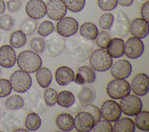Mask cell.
Wrapping results in <instances>:
<instances>
[{"label": "cell", "instance_id": "obj_38", "mask_svg": "<svg viewBox=\"0 0 149 132\" xmlns=\"http://www.w3.org/2000/svg\"><path fill=\"white\" fill-rule=\"evenodd\" d=\"M91 131L93 132H111L112 131V125L110 122L105 119H100L95 123Z\"/></svg>", "mask_w": 149, "mask_h": 132}, {"label": "cell", "instance_id": "obj_22", "mask_svg": "<svg viewBox=\"0 0 149 132\" xmlns=\"http://www.w3.org/2000/svg\"><path fill=\"white\" fill-rule=\"evenodd\" d=\"M112 131L114 132H134L135 125L132 119L127 117H119L114 122Z\"/></svg>", "mask_w": 149, "mask_h": 132}, {"label": "cell", "instance_id": "obj_32", "mask_svg": "<svg viewBox=\"0 0 149 132\" xmlns=\"http://www.w3.org/2000/svg\"><path fill=\"white\" fill-rule=\"evenodd\" d=\"M38 22L36 19L27 18L25 19L20 25V30L26 35H30L34 33L37 28Z\"/></svg>", "mask_w": 149, "mask_h": 132}, {"label": "cell", "instance_id": "obj_1", "mask_svg": "<svg viewBox=\"0 0 149 132\" xmlns=\"http://www.w3.org/2000/svg\"><path fill=\"white\" fill-rule=\"evenodd\" d=\"M65 40V48L73 59L79 62L87 60L93 51L92 44L79 35H73Z\"/></svg>", "mask_w": 149, "mask_h": 132}, {"label": "cell", "instance_id": "obj_49", "mask_svg": "<svg viewBox=\"0 0 149 132\" xmlns=\"http://www.w3.org/2000/svg\"><path fill=\"white\" fill-rule=\"evenodd\" d=\"M13 131H29L27 130H26L23 128H19V129H16V130H13Z\"/></svg>", "mask_w": 149, "mask_h": 132}, {"label": "cell", "instance_id": "obj_21", "mask_svg": "<svg viewBox=\"0 0 149 132\" xmlns=\"http://www.w3.org/2000/svg\"><path fill=\"white\" fill-rule=\"evenodd\" d=\"M55 123L58 129L62 131H70L74 128L73 117L68 113L59 114L56 117Z\"/></svg>", "mask_w": 149, "mask_h": 132}, {"label": "cell", "instance_id": "obj_12", "mask_svg": "<svg viewBox=\"0 0 149 132\" xmlns=\"http://www.w3.org/2000/svg\"><path fill=\"white\" fill-rule=\"evenodd\" d=\"M74 127L79 132H88L91 131L95 121L93 116L87 111H79L73 118Z\"/></svg>", "mask_w": 149, "mask_h": 132}, {"label": "cell", "instance_id": "obj_50", "mask_svg": "<svg viewBox=\"0 0 149 132\" xmlns=\"http://www.w3.org/2000/svg\"><path fill=\"white\" fill-rule=\"evenodd\" d=\"M139 2H140V3H144V2H145L146 1H148V0H137Z\"/></svg>", "mask_w": 149, "mask_h": 132}, {"label": "cell", "instance_id": "obj_4", "mask_svg": "<svg viewBox=\"0 0 149 132\" xmlns=\"http://www.w3.org/2000/svg\"><path fill=\"white\" fill-rule=\"evenodd\" d=\"M45 41V53L50 57H55L61 53L65 48L64 37L57 32H52L47 36Z\"/></svg>", "mask_w": 149, "mask_h": 132}, {"label": "cell", "instance_id": "obj_19", "mask_svg": "<svg viewBox=\"0 0 149 132\" xmlns=\"http://www.w3.org/2000/svg\"><path fill=\"white\" fill-rule=\"evenodd\" d=\"M74 76L73 70L66 66L58 67L55 72V79L58 84L65 86L73 81Z\"/></svg>", "mask_w": 149, "mask_h": 132}, {"label": "cell", "instance_id": "obj_51", "mask_svg": "<svg viewBox=\"0 0 149 132\" xmlns=\"http://www.w3.org/2000/svg\"><path fill=\"white\" fill-rule=\"evenodd\" d=\"M0 74H1V69H0Z\"/></svg>", "mask_w": 149, "mask_h": 132}, {"label": "cell", "instance_id": "obj_5", "mask_svg": "<svg viewBox=\"0 0 149 132\" xmlns=\"http://www.w3.org/2000/svg\"><path fill=\"white\" fill-rule=\"evenodd\" d=\"M130 84L125 79H113L106 87L107 95L113 99H120L130 94Z\"/></svg>", "mask_w": 149, "mask_h": 132}, {"label": "cell", "instance_id": "obj_10", "mask_svg": "<svg viewBox=\"0 0 149 132\" xmlns=\"http://www.w3.org/2000/svg\"><path fill=\"white\" fill-rule=\"evenodd\" d=\"M79 23L72 17L66 16L59 19L56 23V32L63 37H69L74 35L78 30Z\"/></svg>", "mask_w": 149, "mask_h": 132}, {"label": "cell", "instance_id": "obj_34", "mask_svg": "<svg viewBox=\"0 0 149 132\" xmlns=\"http://www.w3.org/2000/svg\"><path fill=\"white\" fill-rule=\"evenodd\" d=\"M67 9L72 12L77 13L83 9L86 0H63Z\"/></svg>", "mask_w": 149, "mask_h": 132}, {"label": "cell", "instance_id": "obj_40", "mask_svg": "<svg viewBox=\"0 0 149 132\" xmlns=\"http://www.w3.org/2000/svg\"><path fill=\"white\" fill-rule=\"evenodd\" d=\"M79 110L87 111L89 113H90L93 116L95 123L100 120L101 118L100 109L97 106L93 105L91 104L82 105Z\"/></svg>", "mask_w": 149, "mask_h": 132}, {"label": "cell", "instance_id": "obj_28", "mask_svg": "<svg viewBox=\"0 0 149 132\" xmlns=\"http://www.w3.org/2000/svg\"><path fill=\"white\" fill-rule=\"evenodd\" d=\"M41 120L36 112H30L26 117L24 126L28 131H34L37 130L41 126Z\"/></svg>", "mask_w": 149, "mask_h": 132}, {"label": "cell", "instance_id": "obj_23", "mask_svg": "<svg viewBox=\"0 0 149 132\" xmlns=\"http://www.w3.org/2000/svg\"><path fill=\"white\" fill-rule=\"evenodd\" d=\"M98 33L97 26L90 22L82 23L79 28V34L83 38L87 40H94Z\"/></svg>", "mask_w": 149, "mask_h": 132}, {"label": "cell", "instance_id": "obj_7", "mask_svg": "<svg viewBox=\"0 0 149 132\" xmlns=\"http://www.w3.org/2000/svg\"><path fill=\"white\" fill-rule=\"evenodd\" d=\"M9 82L14 91L17 92L23 93L31 87L32 79L28 73L22 70H18L11 74Z\"/></svg>", "mask_w": 149, "mask_h": 132}, {"label": "cell", "instance_id": "obj_15", "mask_svg": "<svg viewBox=\"0 0 149 132\" xmlns=\"http://www.w3.org/2000/svg\"><path fill=\"white\" fill-rule=\"evenodd\" d=\"M111 75L115 79H126L131 74V63L126 59H119L112 63L110 68Z\"/></svg>", "mask_w": 149, "mask_h": 132}, {"label": "cell", "instance_id": "obj_41", "mask_svg": "<svg viewBox=\"0 0 149 132\" xmlns=\"http://www.w3.org/2000/svg\"><path fill=\"white\" fill-rule=\"evenodd\" d=\"M14 24V20L11 16L4 14L0 16V28L5 31L9 30Z\"/></svg>", "mask_w": 149, "mask_h": 132}, {"label": "cell", "instance_id": "obj_3", "mask_svg": "<svg viewBox=\"0 0 149 132\" xmlns=\"http://www.w3.org/2000/svg\"><path fill=\"white\" fill-rule=\"evenodd\" d=\"M91 67L95 71L102 72L109 69L113 63L111 58L104 49L98 48L93 51L89 56Z\"/></svg>", "mask_w": 149, "mask_h": 132}, {"label": "cell", "instance_id": "obj_44", "mask_svg": "<svg viewBox=\"0 0 149 132\" xmlns=\"http://www.w3.org/2000/svg\"><path fill=\"white\" fill-rule=\"evenodd\" d=\"M23 2L21 0H8L6 3L8 10L11 13L18 11L22 6Z\"/></svg>", "mask_w": 149, "mask_h": 132}, {"label": "cell", "instance_id": "obj_36", "mask_svg": "<svg viewBox=\"0 0 149 132\" xmlns=\"http://www.w3.org/2000/svg\"><path fill=\"white\" fill-rule=\"evenodd\" d=\"M114 19V16L109 12L102 14L98 19V25L103 30H108L111 27Z\"/></svg>", "mask_w": 149, "mask_h": 132}, {"label": "cell", "instance_id": "obj_43", "mask_svg": "<svg viewBox=\"0 0 149 132\" xmlns=\"http://www.w3.org/2000/svg\"><path fill=\"white\" fill-rule=\"evenodd\" d=\"M12 92L9 81L6 79H0V98L6 97Z\"/></svg>", "mask_w": 149, "mask_h": 132}, {"label": "cell", "instance_id": "obj_42", "mask_svg": "<svg viewBox=\"0 0 149 132\" xmlns=\"http://www.w3.org/2000/svg\"><path fill=\"white\" fill-rule=\"evenodd\" d=\"M98 7L104 11H111L115 9L117 5V0H97Z\"/></svg>", "mask_w": 149, "mask_h": 132}, {"label": "cell", "instance_id": "obj_11", "mask_svg": "<svg viewBox=\"0 0 149 132\" xmlns=\"http://www.w3.org/2000/svg\"><path fill=\"white\" fill-rule=\"evenodd\" d=\"M144 50V45L141 39L131 37L124 42V54L126 57L135 59L141 56Z\"/></svg>", "mask_w": 149, "mask_h": 132}, {"label": "cell", "instance_id": "obj_30", "mask_svg": "<svg viewBox=\"0 0 149 132\" xmlns=\"http://www.w3.org/2000/svg\"><path fill=\"white\" fill-rule=\"evenodd\" d=\"M77 72L81 75L85 83L91 84L94 82L96 75L94 70L87 65H82L77 69Z\"/></svg>", "mask_w": 149, "mask_h": 132}, {"label": "cell", "instance_id": "obj_17", "mask_svg": "<svg viewBox=\"0 0 149 132\" xmlns=\"http://www.w3.org/2000/svg\"><path fill=\"white\" fill-rule=\"evenodd\" d=\"M129 31L133 37L144 38L149 33L148 22L140 17L136 18L130 23Z\"/></svg>", "mask_w": 149, "mask_h": 132}, {"label": "cell", "instance_id": "obj_13", "mask_svg": "<svg viewBox=\"0 0 149 132\" xmlns=\"http://www.w3.org/2000/svg\"><path fill=\"white\" fill-rule=\"evenodd\" d=\"M148 75L144 73H139L132 79L130 90L137 96H144L148 92Z\"/></svg>", "mask_w": 149, "mask_h": 132}, {"label": "cell", "instance_id": "obj_14", "mask_svg": "<svg viewBox=\"0 0 149 132\" xmlns=\"http://www.w3.org/2000/svg\"><path fill=\"white\" fill-rule=\"evenodd\" d=\"M67 8L63 0H49L46 5V13L53 20H59L63 17Z\"/></svg>", "mask_w": 149, "mask_h": 132}, {"label": "cell", "instance_id": "obj_6", "mask_svg": "<svg viewBox=\"0 0 149 132\" xmlns=\"http://www.w3.org/2000/svg\"><path fill=\"white\" fill-rule=\"evenodd\" d=\"M130 22L127 15L122 10L115 12L113 24L110 28L112 35L115 37L123 38L127 37L129 32Z\"/></svg>", "mask_w": 149, "mask_h": 132}, {"label": "cell", "instance_id": "obj_16", "mask_svg": "<svg viewBox=\"0 0 149 132\" xmlns=\"http://www.w3.org/2000/svg\"><path fill=\"white\" fill-rule=\"evenodd\" d=\"M25 10L29 17L38 20L46 15V5L42 0H30L26 3Z\"/></svg>", "mask_w": 149, "mask_h": 132}, {"label": "cell", "instance_id": "obj_20", "mask_svg": "<svg viewBox=\"0 0 149 132\" xmlns=\"http://www.w3.org/2000/svg\"><path fill=\"white\" fill-rule=\"evenodd\" d=\"M124 41L122 38L114 37L110 40L106 51L112 58H119L124 55Z\"/></svg>", "mask_w": 149, "mask_h": 132}, {"label": "cell", "instance_id": "obj_29", "mask_svg": "<svg viewBox=\"0 0 149 132\" xmlns=\"http://www.w3.org/2000/svg\"><path fill=\"white\" fill-rule=\"evenodd\" d=\"M27 38L26 34L20 30H17L13 33L9 37V43L12 48H20L24 46Z\"/></svg>", "mask_w": 149, "mask_h": 132}, {"label": "cell", "instance_id": "obj_24", "mask_svg": "<svg viewBox=\"0 0 149 132\" xmlns=\"http://www.w3.org/2000/svg\"><path fill=\"white\" fill-rule=\"evenodd\" d=\"M36 79L38 84L42 88L48 87L52 80L51 70L46 67H40L36 72Z\"/></svg>", "mask_w": 149, "mask_h": 132}, {"label": "cell", "instance_id": "obj_52", "mask_svg": "<svg viewBox=\"0 0 149 132\" xmlns=\"http://www.w3.org/2000/svg\"><path fill=\"white\" fill-rule=\"evenodd\" d=\"M0 115H1V111H0Z\"/></svg>", "mask_w": 149, "mask_h": 132}, {"label": "cell", "instance_id": "obj_27", "mask_svg": "<svg viewBox=\"0 0 149 132\" xmlns=\"http://www.w3.org/2000/svg\"><path fill=\"white\" fill-rule=\"evenodd\" d=\"M134 125L143 131L149 130V112L147 110H140L135 115Z\"/></svg>", "mask_w": 149, "mask_h": 132}, {"label": "cell", "instance_id": "obj_48", "mask_svg": "<svg viewBox=\"0 0 149 132\" xmlns=\"http://www.w3.org/2000/svg\"><path fill=\"white\" fill-rule=\"evenodd\" d=\"M5 10V3L3 0H0V15L2 14Z\"/></svg>", "mask_w": 149, "mask_h": 132}, {"label": "cell", "instance_id": "obj_8", "mask_svg": "<svg viewBox=\"0 0 149 132\" xmlns=\"http://www.w3.org/2000/svg\"><path fill=\"white\" fill-rule=\"evenodd\" d=\"M119 105L125 115L134 116L141 110L143 104L137 95L129 94L120 99Z\"/></svg>", "mask_w": 149, "mask_h": 132}, {"label": "cell", "instance_id": "obj_45", "mask_svg": "<svg viewBox=\"0 0 149 132\" xmlns=\"http://www.w3.org/2000/svg\"><path fill=\"white\" fill-rule=\"evenodd\" d=\"M140 15L141 18L146 22H149V1H147L143 3L140 9Z\"/></svg>", "mask_w": 149, "mask_h": 132}, {"label": "cell", "instance_id": "obj_18", "mask_svg": "<svg viewBox=\"0 0 149 132\" xmlns=\"http://www.w3.org/2000/svg\"><path fill=\"white\" fill-rule=\"evenodd\" d=\"M16 61V55L13 48L9 45L0 47V65L5 68L13 67Z\"/></svg>", "mask_w": 149, "mask_h": 132}, {"label": "cell", "instance_id": "obj_37", "mask_svg": "<svg viewBox=\"0 0 149 132\" xmlns=\"http://www.w3.org/2000/svg\"><path fill=\"white\" fill-rule=\"evenodd\" d=\"M111 35L106 31L101 30L98 33L95 39L96 45L101 49H105L107 47L110 40Z\"/></svg>", "mask_w": 149, "mask_h": 132}, {"label": "cell", "instance_id": "obj_35", "mask_svg": "<svg viewBox=\"0 0 149 132\" xmlns=\"http://www.w3.org/2000/svg\"><path fill=\"white\" fill-rule=\"evenodd\" d=\"M57 92L54 88L47 87L44 91V99L45 104L48 106H53L56 103Z\"/></svg>", "mask_w": 149, "mask_h": 132}, {"label": "cell", "instance_id": "obj_25", "mask_svg": "<svg viewBox=\"0 0 149 132\" xmlns=\"http://www.w3.org/2000/svg\"><path fill=\"white\" fill-rule=\"evenodd\" d=\"M77 97L81 105L91 104L96 97L95 90L92 85L83 87L79 92Z\"/></svg>", "mask_w": 149, "mask_h": 132}, {"label": "cell", "instance_id": "obj_47", "mask_svg": "<svg viewBox=\"0 0 149 132\" xmlns=\"http://www.w3.org/2000/svg\"><path fill=\"white\" fill-rule=\"evenodd\" d=\"M133 1L134 0H117L118 4L124 7L131 6L133 3Z\"/></svg>", "mask_w": 149, "mask_h": 132}, {"label": "cell", "instance_id": "obj_31", "mask_svg": "<svg viewBox=\"0 0 149 132\" xmlns=\"http://www.w3.org/2000/svg\"><path fill=\"white\" fill-rule=\"evenodd\" d=\"M24 105L23 98L19 95L13 94L7 98L5 100V106L10 110H17Z\"/></svg>", "mask_w": 149, "mask_h": 132}, {"label": "cell", "instance_id": "obj_2", "mask_svg": "<svg viewBox=\"0 0 149 132\" xmlns=\"http://www.w3.org/2000/svg\"><path fill=\"white\" fill-rule=\"evenodd\" d=\"M16 62L19 69L28 73H35L42 63L39 55L30 50H25L19 53Z\"/></svg>", "mask_w": 149, "mask_h": 132}, {"label": "cell", "instance_id": "obj_9", "mask_svg": "<svg viewBox=\"0 0 149 132\" xmlns=\"http://www.w3.org/2000/svg\"><path fill=\"white\" fill-rule=\"evenodd\" d=\"M101 117L110 122H114L120 117L122 112L119 104L113 99L104 101L100 107Z\"/></svg>", "mask_w": 149, "mask_h": 132}, {"label": "cell", "instance_id": "obj_33", "mask_svg": "<svg viewBox=\"0 0 149 132\" xmlns=\"http://www.w3.org/2000/svg\"><path fill=\"white\" fill-rule=\"evenodd\" d=\"M29 45L33 51L37 53H42L45 49V41L41 37L35 36L32 37L29 42Z\"/></svg>", "mask_w": 149, "mask_h": 132}, {"label": "cell", "instance_id": "obj_26", "mask_svg": "<svg viewBox=\"0 0 149 132\" xmlns=\"http://www.w3.org/2000/svg\"><path fill=\"white\" fill-rule=\"evenodd\" d=\"M75 97L73 94L68 90L61 91L57 94L56 103L63 108H70L75 103Z\"/></svg>", "mask_w": 149, "mask_h": 132}, {"label": "cell", "instance_id": "obj_39", "mask_svg": "<svg viewBox=\"0 0 149 132\" xmlns=\"http://www.w3.org/2000/svg\"><path fill=\"white\" fill-rule=\"evenodd\" d=\"M54 31V26L49 20H44L39 25L37 33L42 37H47Z\"/></svg>", "mask_w": 149, "mask_h": 132}, {"label": "cell", "instance_id": "obj_46", "mask_svg": "<svg viewBox=\"0 0 149 132\" xmlns=\"http://www.w3.org/2000/svg\"><path fill=\"white\" fill-rule=\"evenodd\" d=\"M73 81H74V83L75 84H77L79 85H83V84H85L84 80L83 79L82 77L78 72H77V73L74 75Z\"/></svg>", "mask_w": 149, "mask_h": 132}]
</instances>
